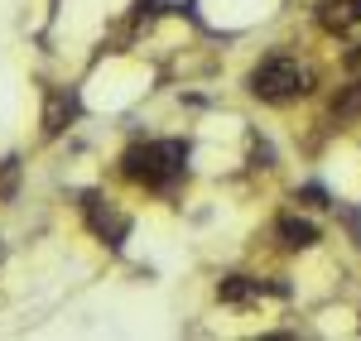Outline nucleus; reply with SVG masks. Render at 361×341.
Instances as JSON below:
<instances>
[{"instance_id":"obj_1","label":"nucleus","mask_w":361,"mask_h":341,"mask_svg":"<svg viewBox=\"0 0 361 341\" xmlns=\"http://www.w3.org/2000/svg\"><path fill=\"white\" fill-rule=\"evenodd\" d=\"M126 178H135L145 188H169L178 183L188 169V144L183 140H149V144H130L121 159Z\"/></svg>"},{"instance_id":"obj_2","label":"nucleus","mask_w":361,"mask_h":341,"mask_svg":"<svg viewBox=\"0 0 361 341\" xmlns=\"http://www.w3.org/2000/svg\"><path fill=\"white\" fill-rule=\"evenodd\" d=\"M250 91H255L260 101H289V96L308 91V72L294 63V58L270 53V58L255 63V72H250Z\"/></svg>"},{"instance_id":"obj_3","label":"nucleus","mask_w":361,"mask_h":341,"mask_svg":"<svg viewBox=\"0 0 361 341\" xmlns=\"http://www.w3.org/2000/svg\"><path fill=\"white\" fill-rule=\"evenodd\" d=\"M82 207H87V221L97 226V236H106L111 245H121V240H126V217H121V212H111V207H102V198H97V193H87Z\"/></svg>"},{"instance_id":"obj_4","label":"nucleus","mask_w":361,"mask_h":341,"mask_svg":"<svg viewBox=\"0 0 361 341\" xmlns=\"http://www.w3.org/2000/svg\"><path fill=\"white\" fill-rule=\"evenodd\" d=\"M318 20H323V29H333V34H347L352 25H361V0H328Z\"/></svg>"},{"instance_id":"obj_5","label":"nucleus","mask_w":361,"mask_h":341,"mask_svg":"<svg viewBox=\"0 0 361 341\" xmlns=\"http://www.w3.org/2000/svg\"><path fill=\"white\" fill-rule=\"evenodd\" d=\"M279 240L289 245V250H308L313 240H318V226L308 221V217H279Z\"/></svg>"},{"instance_id":"obj_6","label":"nucleus","mask_w":361,"mask_h":341,"mask_svg":"<svg viewBox=\"0 0 361 341\" xmlns=\"http://www.w3.org/2000/svg\"><path fill=\"white\" fill-rule=\"evenodd\" d=\"M222 303H246V298H255L260 293V279H246V274H231V279H222Z\"/></svg>"},{"instance_id":"obj_7","label":"nucleus","mask_w":361,"mask_h":341,"mask_svg":"<svg viewBox=\"0 0 361 341\" xmlns=\"http://www.w3.org/2000/svg\"><path fill=\"white\" fill-rule=\"evenodd\" d=\"M333 115H337V120H357V115H361V82H352V86H342V91H337Z\"/></svg>"},{"instance_id":"obj_8","label":"nucleus","mask_w":361,"mask_h":341,"mask_svg":"<svg viewBox=\"0 0 361 341\" xmlns=\"http://www.w3.org/2000/svg\"><path fill=\"white\" fill-rule=\"evenodd\" d=\"M73 106H78L73 96H54V101H49V115H44V130L58 135V130H63V111H73Z\"/></svg>"},{"instance_id":"obj_9","label":"nucleus","mask_w":361,"mask_h":341,"mask_svg":"<svg viewBox=\"0 0 361 341\" xmlns=\"http://www.w3.org/2000/svg\"><path fill=\"white\" fill-rule=\"evenodd\" d=\"M357 63H361V53H357Z\"/></svg>"}]
</instances>
